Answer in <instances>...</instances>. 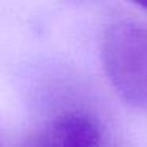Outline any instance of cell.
<instances>
[{
    "instance_id": "1",
    "label": "cell",
    "mask_w": 147,
    "mask_h": 147,
    "mask_svg": "<svg viewBox=\"0 0 147 147\" xmlns=\"http://www.w3.org/2000/svg\"><path fill=\"white\" fill-rule=\"evenodd\" d=\"M100 54L117 95L130 106L147 109V24L127 19L108 24Z\"/></svg>"
},
{
    "instance_id": "2",
    "label": "cell",
    "mask_w": 147,
    "mask_h": 147,
    "mask_svg": "<svg viewBox=\"0 0 147 147\" xmlns=\"http://www.w3.org/2000/svg\"><path fill=\"white\" fill-rule=\"evenodd\" d=\"M18 147H105L100 125L81 111H65L26 134Z\"/></svg>"
},
{
    "instance_id": "3",
    "label": "cell",
    "mask_w": 147,
    "mask_h": 147,
    "mask_svg": "<svg viewBox=\"0 0 147 147\" xmlns=\"http://www.w3.org/2000/svg\"><path fill=\"white\" fill-rule=\"evenodd\" d=\"M139 7L141 8H146V10H147V3H139Z\"/></svg>"
}]
</instances>
